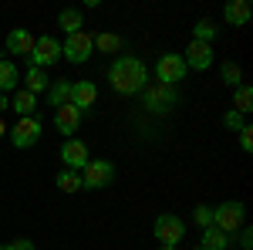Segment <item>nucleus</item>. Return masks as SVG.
<instances>
[{
	"label": "nucleus",
	"mask_w": 253,
	"mask_h": 250,
	"mask_svg": "<svg viewBox=\"0 0 253 250\" xmlns=\"http://www.w3.org/2000/svg\"><path fill=\"white\" fill-rule=\"evenodd\" d=\"M91 54H95V44H91V34L88 31L68 34L64 44H61V61H68V64H88Z\"/></svg>",
	"instance_id": "obj_6"
},
{
	"label": "nucleus",
	"mask_w": 253,
	"mask_h": 250,
	"mask_svg": "<svg viewBox=\"0 0 253 250\" xmlns=\"http://www.w3.org/2000/svg\"><path fill=\"white\" fill-rule=\"evenodd\" d=\"M159 250H175V247H159Z\"/></svg>",
	"instance_id": "obj_35"
},
{
	"label": "nucleus",
	"mask_w": 253,
	"mask_h": 250,
	"mask_svg": "<svg viewBox=\"0 0 253 250\" xmlns=\"http://www.w3.org/2000/svg\"><path fill=\"white\" fill-rule=\"evenodd\" d=\"M250 17H253V10H250L247 0H230V3L223 7V20H226L230 27H247Z\"/></svg>",
	"instance_id": "obj_15"
},
{
	"label": "nucleus",
	"mask_w": 253,
	"mask_h": 250,
	"mask_svg": "<svg viewBox=\"0 0 253 250\" xmlns=\"http://www.w3.org/2000/svg\"><path fill=\"white\" fill-rule=\"evenodd\" d=\"M20 88V71L17 64L10 58H0V92L7 95V92H17Z\"/></svg>",
	"instance_id": "obj_19"
},
{
	"label": "nucleus",
	"mask_w": 253,
	"mask_h": 250,
	"mask_svg": "<svg viewBox=\"0 0 253 250\" xmlns=\"http://www.w3.org/2000/svg\"><path fill=\"white\" fill-rule=\"evenodd\" d=\"M182 61H186V68L189 71H210L216 61V51L213 44H203V41H189L186 44V51H182Z\"/></svg>",
	"instance_id": "obj_10"
},
{
	"label": "nucleus",
	"mask_w": 253,
	"mask_h": 250,
	"mask_svg": "<svg viewBox=\"0 0 253 250\" xmlns=\"http://www.w3.org/2000/svg\"><path fill=\"white\" fill-rule=\"evenodd\" d=\"M250 108H253V88L243 81V85H236V88H233V112H240V115L247 118V115H250Z\"/></svg>",
	"instance_id": "obj_23"
},
{
	"label": "nucleus",
	"mask_w": 253,
	"mask_h": 250,
	"mask_svg": "<svg viewBox=\"0 0 253 250\" xmlns=\"http://www.w3.org/2000/svg\"><path fill=\"white\" fill-rule=\"evenodd\" d=\"M193 223L199 230H210V227H213V206H210V203H199L193 210Z\"/></svg>",
	"instance_id": "obj_27"
},
{
	"label": "nucleus",
	"mask_w": 253,
	"mask_h": 250,
	"mask_svg": "<svg viewBox=\"0 0 253 250\" xmlns=\"http://www.w3.org/2000/svg\"><path fill=\"white\" fill-rule=\"evenodd\" d=\"M58 27L64 34H78L81 27H84V14H81V7H64L58 14Z\"/></svg>",
	"instance_id": "obj_20"
},
{
	"label": "nucleus",
	"mask_w": 253,
	"mask_h": 250,
	"mask_svg": "<svg viewBox=\"0 0 253 250\" xmlns=\"http://www.w3.org/2000/svg\"><path fill=\"white\" fill-rule=\"evenodd\" d=\"M10 250H34V240H27V237H17V240L10 244Z\"/></svg>",
	"instance_id": "obj_31"
},
{
	"label": "nucleus",
	"mask_w": 253,
	"mask_h": 250,
	"mask_svg": "<svg viewBox=\"0 0 253 250\" xmlns=\"http://www.w3.org/2000/svg\"><path fill=\"white\" fill-rule=\"evenodd\" d=\"M3 135H7V122L0 118V139H3Z\"/></svg>",
	"instance_id": "obj_33"
},
{
	"label": "nucleus",
	"mask_w": 253,
	"mask_h": 250,
	"mask_svg": "<svg viewBox=\"0 0 253 250\" xmlns=\"http://www.w3.org/2000/svg\"><path fill=\"white\" fill-rule=\"evenodd\" d=\"M108 85L118 95H142L145 85H149V64L135 54H118L112 64H108Z\"/></svg>",
	"instance_id": "obj_1"
},
{
	"label": "nucleus",
	"mask_w": 253,
	"mask_h": 250,
	"mask_svg": "<svg viewBox=\"0 0 253 250\" xmlns=\"http://www.w3.org/2000/svg\"><path fill=\"white\" fill-rule=\"evenodd\" d=\"M54 186H58L61 193H81V190H84L81 173H75V169H61V173L54 176Z\"/></svg>",
	"instance_id": "obj_24"
},
{
	"label": "nucleus",
	"mask_w": 253,
	"mask_h": 250,
	"mask_svg": "<svg viewBox=\"0 0 253 250\" xmlns=\"http://www.w3.org/2000/svg\"><path fill=\"white\" fill-rule=\"evenodd\" d=\"M152 237H156L162 247H175V244H182V237H186V223H182L175 213H159L156 223H152Z\"/></svg>",
	"instance_id": "obj_7"
},
{
	"label": "nucleus",
	"mask_w": 253,
	"mask_h": 250,
	"mask_svg": "<svg viewBox=\"0 0 253 250\" xmlns=\"http://www.w3.org/2000/svg\"><path fill=\"white\" fill-rule=\"evenodd\" d=\"M3 48H7V54H17V58H27L31 51H34V34L27 31V27H14L7 41H3Z\"/></svg>",
	"instance_id": "obj_14"
},
{
	"label": "nucleus",
	"mask_w": 253,
	"mask_h": 250,
	"mask_svg": "<svg viewBox=\"0 0 253 250\" xmlns=\"http://www.w3.org/2000/svg\"><path fill=\"white\" fill-rule=\"evenodd\" d=\"M81 112L75 108V105H61V108H54V129H58L61 135H68V139H75V132L81 129Z\"/></svg>",
	"instance_id": "obj_13"
},
{
	"label": "nucleus",
	"mask_w": 253,
	"mask_h": 250,
	"mask_svg": "<svg viewBox=\"0 0 253 250\" xmlns=\"http://www.w3.org/2000/svg\"><path fill=\"white\" fill-rule=\"evenodd\" d=\"M44 101L51 105V108H61V105H71V81H51V88H47V95Z\"/></svg>",
	"instance_id": "obj_22"
},
{
	"label": "nucleus",
	"mask_w": 253,
	"mask_h": 250,
	"mask_svg": "<svg viewBox=\"0 0 253 250\" xmlns=\"http://www.w3.org/2000/svg\"><path fill=\"white\" fill-rule=\"evenodd\" d=\"M91 44H95L98 54H122V48H125L122 34H112V31H105V34H91Z\"/></svg>",
	"instance_id": "obj_18"
},
{
	"label": "nucleus",
	"mask_w": 253,
	"mask_h": 250,
	"mask_svg": "<svg viewBox=\"0 0 253 250\" xmlns=\"http://www.w3.org/2000/svg\"><path fill=\"white\" fill-rule=\"evenodd\" d=\"M213 227L233 237L240 227H247V206L240 200H226V203L213 206Z\"/></svg>",
	"instance_id": "obj_3"
},
{
	"label": "nucleus",
	"mask_w": 253,
	"mask_h": 250,
	"mask_svg": "<svg viewBox=\"0 0 253 250\" xmlns=\"http://www.w3.org/2000/svg\"><path fill=\"white\" fill-rule=\"evenodd\" d=\"M0 250H10V244H0Z\"/></svg>",
	"instance_id": "obj_34"
},
{
	"label": "nucleus",
	"mask_w": 253,
	"mask_h": 250,
	"mask_svg": "<svg viewBox=\"0 0 253 250\" xmlns=\"http://www.w3.org/2000/svg\"><path fill=\"white\" fill-rule=\"evenodd\" d=\"M223 125H226V129H230V132H240V129H243V125H247V118L240 115V112H233V108H230V112H226V115H223Z\"/></svg>",
	"instance_id": "obj_28"
},
{
	"label": "nucleus",
	"mask_w": 253,
	"mask_h": 250,
	"mask_svg": "<svg viewBox=\"0 0 253 250\" xmlns=\"http://www.w3.org/2000/svg\"><path fill=\"white\" fill-rule=\"evenodd\" d=\"M230 247H233V237L223 233V230H216V227H210V230H203L196 250H230Z\"/></svg>",
	"instance_id": "obj_17"
},
{
	"label": "nucleus",
	"mask_w": 253,
	"mask_h": 250,
	"mask_svg": "<svg viewBox=\"0 0 253 250\" xmlns=\"http://www.w3.org/2000/svg\"><path fill=\"white\" fill-rule=\"evenodd\" d=\"M219 78H223V85H230V88L243 85V71H240L236 61H223V64H219Z\"/></svg>",
	"instance_id": "obj_25"
},
{
	"label": "nucleus",
	"mask_w": 253,
	"mask_h": 250,
	"mask_svg": "<svg viewBox=\"0 0 253 250\" xmlns=\"http://www.w3.org/2000/svg\"><path fill=\"white\" fill-rule=\"evenodd\" d=\"M41 132H44L41 118L38 115H27V118H17V122L7 129V139H10L14 149H34V146L41 142Z\"/></svg>",
	"instance_id": "obj_4"
},
{
	"label": "nucleus",
	"mask_w": 253,
	"mask_h": 250,
	"mask_svg": "<svg viewBox=\"0 0 253 250\" xmlns=\"http://www.w3.org/2000/svg\"><path fill=\"white\" fill-rule=\"evenodd\" d=\"M20 81H24V92H31V95H47V88H51V78L41 68H27L20 75Z\"/></svg>",
	"instance_id": "obj_16"
},
{
	"label": "nucleus",
	"mask_w": 253,
	"mask_h": 250,
	"mask_svg": "<svg viewBox=\"0 0 253 250\" xmlns=\"http://www.w3.org/2000/svg\"><path fill=\"white\" fill-rule=\"evenodd\" d=\"M142 105L152 112V115H169L172 108H179V92L172 85H162V81H149L145 92H142Z\"/></svg>",
	"instance_id": "obj_2"
},
{
	"label": "nucleus",
	"mask_w": 253,
	"mask_h": 250,
	"mask_svg": "<svg viewBox=\"0 0 253 250\" xmlns=\"http://www.w3.org/2000/svg\"><path fill=\"white\" fill-rule=\"evenodd\" d=\"M81 183L84 190H105L115 183V162L108 159H88V166L81 169Z\"/></svg>",
	"instance_id": "obj_8"
},
{
	"label": "nucleus",
	"mask_w": 253,
	"mask_h": 250,
	"mask_svg": "<svg viewBox=\"0 0 253 250\" xmlns=\"http://www.w3.org/2000/svg\"><path fill=\"white\" fill-rule=\"evenodd\" d=\"M186 61H182V54H175V51H166V54H159L156 58V81H162V85H179L182 78H186Z\"/></svg>",
	"instance_id": "obj_9"
},
{
	"label": "nucleus",
	"mask_w": 253,
	"mask_h": 250,
	"mask_svg": "<svg viewBox=\"0 0 253 250\" xmlns=\"http://www.w3.org/2000/svg\"><path fill=\"white\" fill-rule=\"evenodd\" d=\"M88 159H91L88 142H81V139H64V142H61V162H64V169L81 173V169L88 166Z\"/></svg>",
	"instance_id": "obj_11"
},
{
	"label": "nucleus",
	"mask_w": 253,
	"mask_h": 250,
	"mask_svg": "<svg viewBox=\"0 0 253 250\" xmlns=\"http://www.w3.org/2000/svg\"><path fill=\"white\" fill-rule=\"evenodd\" d=\"M236 247H240V250H253V230H250V227H240Z\"/></svg>",
	"instance_id": "obj_30"
},
{
	"label": "nucleus",
	"mask_w": 253,
	"mask_h": 250,
	"mask_svg": "<svg viewBox=\"0 0 253 250\" xmlns=\"http://www.w3.org/2000/svg\"><path fill=\"white\" fill-rule=\"evenodd\" d=\"M71 105L81 115H88L98 105V85L95 81H71Z\"/></svg>",
	"instance_id": "obj_12"
},
{
	"label": "nucleus",
	"mask_w": 253,
	"mask_h": 250,
	"mask_svg": "<svg viewBox=\"0 0 253 250\" xmlns=\"http://www.w3.org/2000/svg\"><path fill=\"white\" fill-rule=\"evenodd\" d=\"M7 108H10V98L0 92V118H3V112H7Z\"/></svg>",
	"instance_id": "obj_32"
},
{
	"label": "nucleus",
	"mask_w": 253,
	"mask_h": 250,
	"mask_svg": "<svg viewBox=\"0 0 253 250\" xmlns=\"http://www.w3.org/2000/svg\"><path fill=\"white\" fill-rule=\"evenodd\" d=\"M61 61V41L51 38V34H41L34 38V51L27 54V68H41V71H47V68H54Z\"/></svg>",
	"instance_id": "obj_5"
},
{
	"label": "nucleus",
	"mask_w": 253,
	"mask_h": 250,
	"mask_svg": "<svg viewBox=\"0 0 253 250\" xmlns=\"http://www.w3.org/2000/svg\"><path fill=\"white\" fill-rule=\"evenodd\" d=\"M219 38V27H216L213 20H199L193 27V41H203V44H213Z\"/></svg>",
	"instance_id": "obj_26"
},
{
	"label": "nucleus",
	"mask_w": 253,
	"mask_h": 250,
	"mask_svg": "<svg viewBox=\"0 0 253 250\" xmlns=\"http://www.w3.org/2000/svg\"><path fill=\"white\" fill-rule=\"evenodd\" d=\"M10 108L17 112V118L34 115V112H38V95H31V92L17 88V92H14V98H10Z\"/></svg>",
	"instance_id": "obj_21"
},
{
	"label": "nucleus",
	"mask_w": 253,
	"mask_h": 250,
	"mask_svg": "<svg viewBox=\"0 0 253 250\" xmlns=\"http://www.w3.org/2000/svg\"><path fill=\"white\" fill-rule=\"evenodd\" d=\"M236 135H240V149H243V152H253V129L250 125H243Z\"/></svg>",
	"instance_id": "obj_29"
}]
</instances>
